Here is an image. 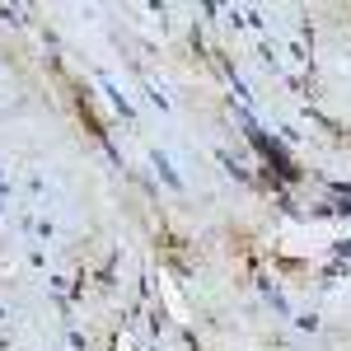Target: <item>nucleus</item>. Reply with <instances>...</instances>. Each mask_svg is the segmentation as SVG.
<instances>
[{"label": "nucleus", "instance_id": "nucleus-1", "mask_svg": "<svg viewBox=\"0 0 351 351\" xmlns=\"http://www.w3.org/2000/svg\"><path fill=\"white\" fill-rule=\"evenodd\" d=\"M239 127H243V136L253 141V150L263 155V164H267V169H276L281 178H295V173H300V169H295V160H291V150H286V145H281L276 136H267V132H263V127L253 122V112H248V108H239Z\"/></svg>", "mask_w": 351, "mask_h": 351}, {"label": "nucleus", "instance_id": "nucleus-2", "mask_svg": "<svg viewBox=\"0 0 351 351\" xmlns=\"http://www.w3.org/2000/svg\"><path fill=\"white\" fill-rule=\"evenodd\" d=\"M150 164H155V173L169 183V192H183V178H178V169L169 164V155H164V150H155V155H150Z\"/></svg>", "mask_w": 351, "mask_h": 351}]
</instances>
